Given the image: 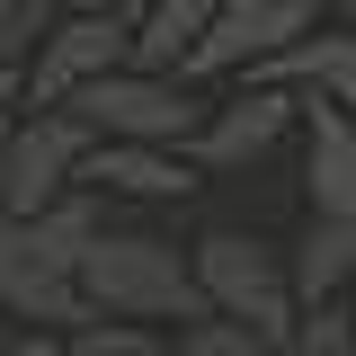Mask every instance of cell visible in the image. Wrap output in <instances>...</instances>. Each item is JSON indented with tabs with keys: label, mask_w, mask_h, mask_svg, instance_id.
<instances>
[{
	"label": "cell",
	"mask_w": 356,
	"mask_h": 356,
	"mask_svg": "<svg viewBox=\"0 0 356 356\" xmlns=\"http://www.w3.org/2000/svg\"><path fill=\"white\" fill-rule=\"evenodd\" d=\"M89 152H98V134H89L72 107H27V125L9 143V170H0V214L27 222V214H44V205H63V196L81 187Z\"/></svg>",
	"instance_id": "obj_5"
},
{
	"label": "cell",
	"mask_w": 356,
	"mask_h": 356,
	"mask_svg": "<svg viewBox=\"0 0 356 356\" xmlns=\"http://www.w3.org/2000/svg\"><path fill=\"white\" fill-rule=\"evenodd\" d=\"M285 267H294V303L303 312L348 303V285H356V214H312L303 241L285 250Z\"/></svg>",
	"instance_id": "obj_12"
},
{
	"label": "cell",
	"mask_w": 356,
	"mask_h": 356,
	"mask_svg": "<svg viewBox=\"0 0 356 356\" xmlns=\"http://www.w3.org/2000/svg\"><path fill=\"white\" fill-rule=\"evenodd\" d=\"M205 36H214V0H152L134 18V72L187 81V63L205 54Z\"/></svg>",
	"instance_id": "obj_13"
},
{
	"label": "cell",
	"mask_w": 356,
	"mask_h": 356,
	"mask_svg": "<svg viewBox=\"0 0 356 356\" xmlns=\"http://www.w3.org/2000/svg\"><path fill=\"white\" fill-rule=\"evenodd\" d=\"M63 18H116V0H63Z\"/></svg>",
	"instance_id": "obj_20"
},
{
	"label": "cell",
	"mask_w": 356,
	"mask_h": 356,
	"mask_svg": "<svg viewBox=\"0 0 356 356\" xmlns=\"http://www.w3.org/2000/svg\"><path fill=\"white\" fill-rule=\"evenodd\" d=\"M81 187H98V196H143V205H178V196H196L205 187V170L187 161V152H143V143H98L89 152Z\"/></svg>",
	"instance_id": "obj_10"
},
{
	"label": "cell",
	"mask_w": 356,
	"mask_h": 356,
	"mask_svg": "<svg viewBox=\"0 0 356 356\" xmlns=\"http://www.w3.org/2000/svg\"><path fill=\"white\" fill-rule=\"evenodd\" d=\"M89 321H134V330H196V321H214L205 312V285H196V259L161 241V232H107L98 250H89Z\"/></svg>",
	"instance_id": "obj_2"
},
{
	"label": "cell",
	"mask_w": 356,
	"mask_h": 356,
	"mask_svg": "<svg viewBox=\"0 0 356 356\" xmlns=\"http://www.w3.org/2000/svg\"><path fill=\"white\" fill-rule=\"evenodd\" d=\"M9 356H72V339H54V330H18Z\"/></svg>",
	"instance_id": "obj_19"
},
{
	"label": "cell",
	"mask_w": 356,
	"mask_h": 356,
	"mask_svg": "<svg viewBox=\"0 0 356 356\" xmlns=\"http://www.w3.org/2000/svg\"><path fill=\"white\" fill-rule=\"evenodd\" d=\"M294 125H303V98H285V89H250V81H241L214 116H205V134L187 143V161H196L205 178H232V170H250V161H267Z\"/></svg>",
	"instance_id": "obj_8"
},
{
	"label": "cell",
	"mask_w": 356,
	"mask_h": 356,
	"mask_svg": "<svg viewBox=\"0 0 356 356\" xmlns=\"http://www.w3.org/2000/svg\"><path fill=\"white\" fill-rule=\"evenodd\" d=\"M178 356H285V348H267L241 321H196V330H178Z\"/></svg>",
	"instance_id": "obj_17"
},
{
	"label": "cell",
	"mask_w": 356,
	"mask_h": 356,
	"mask_svg": "<svg viewBox=\"0 0 356 356\" xmlns=\"http://www.w3.org/2000/svg\"><path fill=\"white\" fill-rule=\"evenodd\" d=\"M18 125H27V72H18V63H0V170H9Z\"/></svg>",
	"instance_id": "obj_18"
},
{
	"label": "cell",
	"mask_w": 356,
	"mask_h": 356,
	"mask_svg": "<svg viewBox=\"0 0 356 356\" xmlns=\"http://www.w3.org/2000/svg\"><path fill=\"white\" fill-rule=\"evenodd\" d=\"M63 27V0H0V63H36V44Z\"/></svg>",
	"instance_id": "obj_14"
},
{
	"label": "cell",
	"mask_w": 356,
	"mask_h": 356,
	"mask_svg": "<svg viewBox=\"0 0 356 356\" xmlns=\"http://www.w3.org/2000/svg\"><path fill=\"white\" fill-rule=\"evenodd\" d=\"M250 89H285V98H303V107H339L356 116V36H303L294 54H276L267 72H250Z\"/></svg>",
	"instance_id": "obj_9"
},
{
	"label": "cell",
	"mask_w": 356,
	"mask_h": 356,
	"mask_svg": "<svg viewBox=\"0 0 356 356\" xmlns=\"http://www.w3.org/2000/svg\"><path fill=\"white\" fill-rule=\"evenodd\" d=\"M107 241V196L98 187H72L63 205L9 222L0 214V303H9V330H54L72 339L89 330V250Z\"/></svg>",
	"instance_id": "obj_1"
},
{
	"label": "cell",
	"mask_w": 356,
	"mask_h": 356,
	"mask_svg": "<svg viewBox=\"0 0 356 356\" xmlns=\"http://www.w3.org/2000/svg\"><path fill=\"white\" fill-rule=\"evenodd\" d=\"M303 196L312 214H356V116L303 107Z\"/></svg>",
	"instance_id": "obj_11"
},
{
	"label": "cell",
	"mask_w": 356,
	"mask_h": 356,
	"mask_svg": "<svg viewBox=\"0 0 356 356\" xmlns=\"http://www.w3.org/2000/svg\"><path fill=\"white\" fill-rule=\"evenodd\" d=\"M9 339H18V330H9V303H0V356H9Z\"/></svg>",
	"instance_id": "obj_23"
},
{
	"label": "cell",
	"mask_w": 356,
	"mask_h": 356,
	"mask_svg": "<svg viewBox=\"0 0 356 356\" xmlns=\"http://www.w3.org/2000/svg\"><path fill=\"white\" fill-rule=\"evenodd\" d=\"M187 259H196V285H205V312H214V321L259 330L267 348H294L303 303H294V267H285V250H267V241H250V232H205Z\"/></svg>",
	"instance_id": "obj_3"
},
{
	"label": "cell",
	"mask_w": 356,
	"mask_h": 356,
	"mask_svg": "<svg viewBox=\"0 0 356 356\" xmlns=\"http://www.w3.org/2000/svg\"><path fill=\"white\" fill-rule=\"evenodd\" d=\"M143 9H152V0H116V18H125V27H134V18H143Z\"/></svg>",
	"instance_id": "obj_21"
},
{
	"label": "cell",
	"mask_w": 356,
	"mask_h": 356,
	"mask_svg": "<svg viewBox=\"0 0 356 356\" xmlns=\"http://www.w3.org/2000/svg\"><path fill=\"white\" fill-rule=\"evenodd\" d=\"M285 356H356V303L303 312V330H294V348H285Z\"/></svg>",
	"instance_id": "obj_16"
},
{
	"label": "cell",
	"mask_w": 356,
	"mask_h": 356,
	"mask_svg": "<svg viewBox=\"0 0 356 356\" xmlns=\"http://www.w3.org/2000/svg\"><path fill=\"white\" fill-rule=\"evenodd\" d=\"M134 63V27L125 18H63L27 63V107H72L81 89H98L107 72Z\"/></svg>",
	"instance_id": "obj_7"
},
{
	"label": "cell",
	"mask_w": 356,
	"mask_h": 356,
	"mask_svg": "<svg viewBox=\"0 0 356 356\" xmlns=\"http://www.w3.org/2000/svg\"><path fill=\"white\" fill-rule=\"evenodd\" d=\"M303 36H321V0H214V36L187 63V81H232V72L250 81Z\"/></svg>",
	"instance_id": "obj_6"
},
{
	"label": "cell",
	"mask_w": 356,
	"mask_h": 356,
	"mask_svg": "<svg viewBox=\"0 0 356 356\" xmlns=\"http://www.w3.org/2000/svg\"><path fill=\"white\" fill-rule=\"evenodd\" d=\"M330 9H339V27H348V36H356V0H330Z\"/></svg>",
	"instance_id": "obj_22"
},
{
	"label": "cell",
	"mask_w": 356,
	"mask_h": 356,
	"mask_svg": "<svg viewBox=\"0 0 356 356\" xmlns=\"http://www.w3.org/2000/svg\"><path fill=\"white\" fill-rule=\"evenodd\" d=\"M72 356H178V339L134 330V321H89V330H72Z\"/></svg>",
	"instance_id": "obj_15"
},
{
	"label": "cell",
	"mask_w": 356,
	"mask_h": 356,
	"mask_svg": "<svg viewBox=\"0 0 356 356\" xmlns=\"http://www.w3.org/2000/svg\"><path fill=\"white\" fill-rule=\"evenodd\" d=\"M72 116H81L98 143L187 152V143L205 134V116H214V107H205L187 81H152V72H134V63H125V72H107L98 89H81V98H72Z\"/></svg>",
	"instance_id": "obj_4"
}]
</instances>
